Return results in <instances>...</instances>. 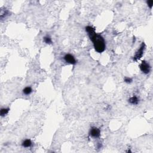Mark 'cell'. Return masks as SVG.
<instances>
[{"instance_id":"6da1fadb","label":"cell","mask_w":153,"mask_h":153,"mask_svg":"<svg viewBox=\"0 0 153 153\" xmlns=\"http://www.w3.org/2000/svg\"><path fill=\"white\" fill-rule=\"evenodd\" d=\"M86 31L90 39L93 43L95 50L98 53H101L105 51L106 44L104 38L101 34H96L95 29L91 26L86 27Z\"/></svg>"},{"instance_id":"7a4b0ae2","label":"cell","mask_w":153,"mask_h":153,"mask_svg":"<svg viewBox=\"0 0 153 153\" xmlns=\"http://www.w3.org/2000/svg\"><path fill=\"white\" fill-rule=\"evenodd\" d=\"M145 49V44L144 43H142V44L141 45L139 49H138L136 52L134 58H133L134 61H137V60H139V59L143 56V52H144Z\"/></svg>"},{"instance_id":"3957f363","label":"cell","mask_w":153,"mask_h":153,"mask_svg":"<svg viewBox=\"0 0 153 153\" xmlns=\"http://www.w3.org/2000/svg\"><path fill=\"white\" fill-rule=\"evenodd\" d=\"M141 71L145 74H148L151 71V66L145 60H143L139 65Z\"/></svg>"},{"instance_id":"277c9868","label":"cell","mask_w":153,"mask_h":153,"mask_svg":"<svg viewBox=\"0 0 153 153\" xmlns=\"http://www.w3.org/2000/svg\"><path fill=\"white\" fill-rule=\"evenodd\" d=\"M64 59L66 62L69 64L76 65V58L71 54H66L64 56Z\"/></svg>"},{"instance_id":"5b68a950","label":"cell","mask_w":153,"mask_h":153,"mask_svg":"<svg viewBox=\"0 0 153 153\" xmlns=\"http://www.w3.org/2000/svg\"><path fill=\"white\" fill-rule=\"evenodd\" d=\"M89 134L92 137L95 138H97L101 135V130L99 128L96 127H91L90 130L89 131Z\"/></svg>"},{"instance_id":"8992f818","label":"cell","mask_w":153,"mask_h":153,"mask_svg":"<svg viewBox=\"0 0 153 153\" xmlns=\"http://www.w3.org/2000/svg\"><path fill=\"white\" fill-rule=\"evenodd\" d=\"M128 102H129V104H131V105H138L139 102V99L138 96L134 95V96H132V97H130L129 99Z\"/></svg>"},{"instance_id":"52a82bcc","label":"cell","mask_w":153,"mask_h":153,"mask_svg":"<svg viewBox=\"0 0 153 153\" xmlns=\"http://www.w3.org/2000/svg\"><path fill=\"white\" fill-rule=\"evenodd\" d=\"M22 147L24 148H29L32 145V142L31 139H25V140H24L22 142Z\"/></svg>"},{"instance_id":"ba28073f","label":"cell","mask_w":153,"mask_h":153,"mask_svg":"<svg viewBox=\"0 0 153 153\" xmlns=\"http://www.w3.org/2000/svg\"><path fill=\"white\" fill-rule=\"evenodd\" d=\"M9 111H10V108H2L1 109L0 115H1V117H5L9 113Z\"/></svg>"},{"instance_id":"9c48e42d","label":"cell","mask_w":153,"mask_h":153,"mask_svg":"<svg viewBox=\"0 0 153 153\" xmlns=\"http://www.w3.org/2000/svg\"><path fill=\"white\" fill-rule=\"evenodd\" d=\"M32 92V89L31 87H25L23 90V94L25 95H29Z\"/></svg>"},{"instance_id":"30bf717a","label":"cell","mask_w":153,"mask_h":153,"mask_svg":"<svg viewBox=\"0 0 153 153\" xmlns=\"http://www.w3.org/2000/svg\"><path fill=\"white\" fill-rule=\"evenodd\" d=\"M43 39H44V41L46 44H52V40H51V38L49 35H46V36L44 37V38H43Z\"/></svg>"},{"instance_id":"8fae6325","label":"cell","mask_w":153,"mask_h":153,"mask_svg":"<svg viewBox=\"0 0 153 153\" xmlns=\"http://www.w3.org/2000/svg\"><path fill=\"white\" fill-rule=\"evenodd\" d=\"M8 13H9V11H8L7 10H1V14H0V18H1V19L2 20L3 19H4L8 15Z\"/></svg>"},{"instance_id":"7c38bea8","label":"cell","mask_w":153,"mask_h":153,"mask_svg":"<svg viewBox=\"0 0 153 153\" xmlns=\"http://www.w3.org/2000/svg\"><path fill=\"white\" fill-rule=\"evenodd\" d=\"M124 81L126 83H127V84H130L133 81L132 78L130 77H128V76H125L124 78Z\"/></svg>"},{"instance_id":"4fadbf2b","label":"cell","mask_w":153,"mask_h":153,"mask_svg":"<svg viewBox=\"0 0 153 153\" xmlns=\"http://www.w3.org/2000/svg\"><path fill=\"white\" fill-rule=\"evenodd\" d=\"M147 4L148 6V7L150 9H152L153 6V0H148V1H147Z\"/></svg>"}]
</instances>
